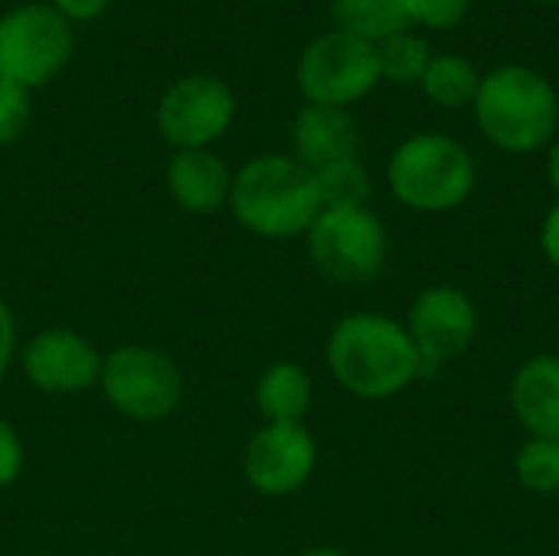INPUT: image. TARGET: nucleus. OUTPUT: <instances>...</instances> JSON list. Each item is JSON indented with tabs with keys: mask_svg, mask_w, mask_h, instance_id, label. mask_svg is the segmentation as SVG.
<instances>
[{
	"mask_svg": "<svg viewBox=\"0 0 559 556\" xmlns=\"http://www.w3.org/2000/svg\"><path fill=\"white\" fill-rule=\"evenodd\" d=\"M334 383L364 403H383L423 380V364L406 324L386 311H347L324 341Z\"/></svg>",
	"mask_w": 559,
	"mask_h": 556,
	"instance_id": "1",
	"label": "nucleus"
},
{
	"mask_svg": "<svg viewBox=\"0 0 559 556\" xmlns=\"http://www.w3.org/2000/svg\"><path fill=\"white\" fill-rule=\"evenodd\" d=\"M226 213L249 236L272 242L298 239L321 213L314 174L292 154H255L233 170Z\"/></svg>",
	"mask_w": 559,
	"mask_h": 556,
	"instance_id": "2",
	"label": "nucleus"
},
{
	"mask_svg": "<svg viewBox=\"0 0 559 556\" xmlns=\"http://www.w3.org/2000/svg\"><path fill=\"white\" fill-rule=\"evenodd\" d=\"M481 138L504 154H537L559 134L557 85L527 62H501L481 75L475 105Z\"/></svg>",
	"mask_w": 559,
	"mask_h": 556,
	"instance_id": "3",
	"label": "nucleus"
},
{
	"mask_svg": "<svg viewBox=\"0 0 559 556\" xmlns=\"http://www.w3.org/2000/svg\"><path fill=\"white\" fill-rule=\"evenodd\" d=\"M475 154L445 131L409 134L386 157V187L393 200L423 216L459 210L475 193Z\"/></svg>",
	"mask_w": 559,
	"mask_h": 556,
	"instance_id": "4",
	"label": "nucleus"
},
{
	"mask_svg": "<svg viewBox=\"0 0 559 556\" xmlns=\"http://www.w3.org/2000/svg\"><path fill=\"white\" fill-rule=\"evenodd\" d=\"M102 400L138 426H157L183 406L187 380L180 364L151 344H118L102 360Z\"/></svg>",
	"mask_w": 559,
	"mask_h": 556,
	"instance_id": "5",
	"label": "nucleus"
},
{
	"mask_svg": "<svg viewBox=\"0 0 559 556\" xmlns=\"http://www.w3.org/2000/svg\"><path fill=\"white\" fill-rule=\"evenodd\" d=\"M75 56V26L46 0H23L0 13V79L43 88Z\"/></svg>",
	"mask_w": 559,
	"mask_h": 556,
	"instance_id": "6",
	"label": "nucleus"
},
{
	"mask_svg": "<svg viewBox=\"0 0 559 556\" xmlns=\"http://www.w3.org/2000/svg\"><path fill=\"white\" fill-rule=\"evenodd\" d=\"M305 242L311 265L337 285L373 282L390 256L386 226L370 206H324Z\"/></svg>",
	"mask_w": 559,
	"mask_h": 556,
	"instance_id": "7",
	"label": "nucleus"
},
{
	"mask_svg": "<svg viewBox=\"0 0 559 556\" xmlns=\"http://www.w3.org/2000/svg\"><path fill=\"white\" fill-rule=\"evenodd\" d=\"M295 85L305 105L354 108L380 85L377 46L337 26L324 29L301 49Z\"/></svg>",
	"mask_w": 559,
	"mask_h": 556,
	"instance_id": "8",
	"label": "nucleus"
},
{
	"mask_svg": "<svg viewBox=\"0 0 559 556\" xmlns=\"http://www.w3.org/2000/svg\"><path fill=\"white\" fill-rule=\"evenodd\" d=\"M236 111L239 102L226 79L213 72H187L157 98L154 125L170 151H203L233 128Z\"/></svg>",
	"mask_w": 559,
	"mask_h": 556,
	"instance_id": "9",
	"label": "nucleus"
},
{
	"mask_svg": "<svg viewBox=\"0 0 559 556\" xmlns=\"http://www.w3.org/2000/svg\"><path fill=\"white\" fill-rule=\"evenodd\" d=\"M413 347L423 364V380L436 377L445 364L459 360L478 338L481 315L475 298L459 285H426L406 308L403 318Z\"/></svg>",
	"mask_w": 559,
	"mask_h": 556,
	"instance_id": "10",
	"label": "nucleus"
},
{
	"mask_svg": "<svg viewBox=\"0 0 559 556\" xmlns=\"http://www.w3.org/2000/svg\"><path fill=\"white\" fill-rule=\"evenodd\" d=\"M318 469V439L305 423H262L242 449V478L262 498L301 492Z\"/></svg>",
	"mask_w": 559,
	"mask_h": 556,
	"instance_id": "11",
	"label": "nucleus"
},
{
	"mask_svg": "<svg viewBox=\"0 0 559 556\" xmlns=\"http://www.w3.org/2000/svg\"><path fill=\"white\" fill-rule=\"evenodd\" d=\"M16 360L33 390L46 397H75L98 390L105 354L92 338L72 328H43L20 344Z\"/></svg>",
	"mask_w": 559,
	"mask_h": 556,
	"instance_id": "12",
	"label": "nucleus"
},
{
	"mask_svg": "<svg viewBox=\"0 0 559 556\" xmlns=\"http://www.w3.org/2000/svg\"><path fill=\"white\" fill-rule=\"evenodd\" d=\"M167 193L180 213L190 216H216L229 206L233 167L213 147L203 151H170L164 170Z\"/></svg>",
	"mask_w": 559,
	"mask_h": 556,
	"instance_id": "13",
	"label": "nucleus"
},
{
	"mask_svg": "<svg viewBox=\"0 0 559 556\" xmlns=\"http://www.w3.org/2000/svg\"><path fill=\"white\" fill-rule=\"evenodd\" d=\"M360 128L350 108L301 105L292 121V157L308 170L360 157Z\"/></svg>",
	"mask_w": 559,
	"mask_h": 556,
	"instance_id": "14",
	"label": "nucleus"
},
{
	"mask_svg": "<svg viewBox=\"0 0 559 556\" xmlns=\"http://www.w3.org/2000/svg\"><path fill=\"white\" fill-rule=\"evenodd\" d=\"M508 403L527 436L559 442V354L527 357L511 377Z\"/></svg>",
	"mask_w": 559,
	"mask_h": 556,
	"instance_id": "15",
	"label": "nucleus"
},
{
	"mask_svg": "<svg viewBox=\"0 0 559 556\" xmlns=\"http://www.w3.org/2000/svg\"><path fill=\"white\" fill-rule=\"evenodd\" d=\"M252 406L262 423H305L314 406V380L298 360H272L252 387Z\"/></svg>",
	"mask_w": 559,
	"mask_h": 556,
	"instance_id": "16",
	"label": "nucleus"
},
{
	"mask_svg": "<svg viewBox=\"0 0 559 556\" xmlns=\"http://www.w3.org/2000/svg\"><path fill=\"white\" fill-rule=\"evenodd\" d=\"M481 75L485 72H478V66L472 59L455 56V52H442V56L429 59L426 75L419 82V92L426 95V102H432L436 108H445V111L472 108L478 85H481Z\"/></svg>",
	"mask_w": 559,
	"mask_h": 556,
	"instance_id": "17",
	"label": "nucleus"
},
{
	"mask_svg": "<svg viewBox=\"0 0 559 556\" xmlns=\"http://www.w3.org/2000/svg\"><path fill=\"white\" fill-rule=\"evenodd\" d=\"M334 23L377 46L393 33L413 29V7L409 0H334Z\"/></svg>",
	"mask_w": 559,
	"mask_h": 556,
	"instance_id": "18",
	"label": "nucleus"
},
{
	"mask_svg": "<svg viewBox=\"0 0 559 556\" xmlns=\"http://www.w3.org/2000/svg\"><path fill=\"white\" fill-rule=\"evenodd\" d=\"M436 52L429 49V43L413 33H393L386 39L377 43V66H380V82H393V85H419L426 75V66Z\"/></svg>",
	"mask_w": 559,
	"mask_h": 556,
	"instance_id": "19",
	"label": "nucleus"
},
{
	"mask_svg": "<svg viewBox=\"0 0 559 556\" xmlns=\"http://www.w3.org/2000/svg\"><path fill=\"white\" fill-rule=\"evenodd\" d=\"M311 174H314V187L321 197V210L324 206H367L373 193L370 170L360 157H347Z\"/></svg>",
	"mask_w": 559,
	"mask_h": 556,
	"instance_id": "20",
	"label": "nucleus"
},
{
	"mask_svg": "<svg viewBox=\"0 0 559 556\" xmlns=\"http://www.w3.org/2000/svg\"><path fill=\"white\" fill-rule=\"evenodd\" d=\"M514 475L534 495H559V442L527 436L514 452Z\"/></svg>",
	"mask_w": 559,
	"mask_h": 556,
	"instance_id": "21",
	"label": "nucleus"
},
{
	"mask_svg": "<svg viewBox=\"0 0 559 556\" xmlns=\"http://www.w3.org/2000/svg\"><path fill=\"white\" fill-rule=\"evenodd\" d=\"M33 121V92L0 79V147L16 144Z\"/></svg>",
	"mask_w": 559,
	"mask_h": 556,
	"instance_id": "22",
	"label": "nucleus"
},
{
	"mask_svg": "<svg viewBox=\"0 0 559 556\" xmlns=\"http://www.w3.org/2000/svg\"><path fill=\"white\" fill-rule=\"evenodd\" d=\"M409 7H413V26L445 33L465 23L472 0H409Z\"/></svg>",
	"mask_w": 559,
	"mask_h": 556,
	"instance_id": "23",
	"label": "nucleus"
},
{
	"mask_svg": "<svg viewBox=\"0 0 559 556\" xmlns=\"http://www.w3.org/2000/svg\"><path fill=\"white\" fill-rule=\"evenodd\" d=\"M26 469V446L16 433V426L0 413V492L16 485Z\"/></svg>",
	"mask_w": 559,
	"mask_h": 556,
	"instance_id": "24",
	"label": "nucleus"
},
{
	"mask_svg": "<svg viewBox=\"0 0 559 556\" xmlns=\"http://www.w3.org/2000/svg\"><path fill=\"white\" fill-rule=\"evenodd\" d=\"M20 354V334H16V315L10 308V301L0 295V383L7 380L13 360Z\"/></svg>",
	"mask_w": 559,
	"mask_h": 556,
	"instance_id": "25",
	"label": "nucleus"
},
{
	"mask_svg": "<svg viewBox=\"0 0 559 556\" xmlns=\"http://www.w3.org/2000/svg\"><path fill=\"white\" fill-rule=\"evenodd\" d=\"M46 3L59 10L72 26H82V23H95L98 16H105L115 0H46Z\"/></svg>",
	"mask_w": 559,
	"mask_h": 556,
	"instance_id": "26",
	"label": "nucleus"
},
{
	"mask_svg": "<svg viewBox=\"0 0 559 556\" xmlns=\"http://www.w3.org/2000/svg\"><path fill=\"white\" fill-rule=\"evenodd\" d=\"M537 242H540V252H544V259L554 265L559 272V200L547 210V216H544V223H540V236H537Z\"/></svg>",
	"mask_w": 559,
	"mask_h": 556,
	"instance_id": "27",
	"label": "nucleus"
},
{
	"mask_svg": "<svg viewBox=\"0 0 559 556\" xmlns=\"http://www.w3.org/2000/svg\"><path fill=\"white\" fill-rule=\"evenodd\" d=\"M547 180H550V187H554V193H557L559 200V134L547 147Z\"/></svg>",
	"mask_w": 559,
	"mask_h": 556,
	"instance_id": "28",
	"label": "nucleus"
},
{
	"mask_svg": "<svg viewBox=\"0 0 559 556\" xmlns=\"http://www.w3.org/2000/svg\"><path fill=\"white\" fill-rule=\"evenodd\" d=\"M298 556H350V554H344V551H337V547H311V551H301Z\"/></svg>",
	"mask_w": 559,
	"mask_h": 556,
	"instance_id": "29",
	"label": "nucleus"
},
{
	"mask_svg": "<svg viewBox=\"0 0 559 556\" xmlns=\"http://www.w3.org/2000/svg\"><path fill=\"white\" fill-rule=\"evenodd\" d=\"M252 3H285V0H252Z\"/></svg>",
	"mask_w": 559,
	"mask_h": 556,
	"instance_id": "30",
	"label": "nucleus"
},
{
	"mask_svg": "<svg viewBox=\"0 0 559 556\" xmlns=\"http://www.w3.org/2000/svg\"><path fill=\"white\" fill-rule=\"evenodd\" d=\"M537 3H559V0H537Z\"/></svg>",
	"mask_w": 559,
	"mask_h": 556,
	"instance_id": "31",
	"label": "nucleus"
}]
</instances>
